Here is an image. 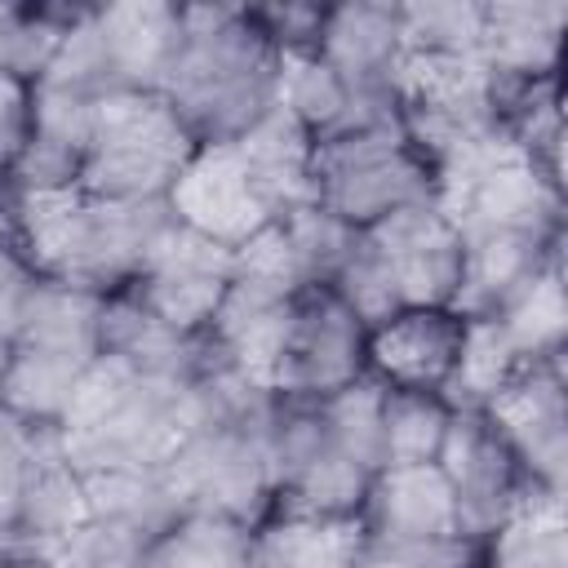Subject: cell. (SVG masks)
I'll use <instances>...</instances> for the list:
<instances>
[{
	"label": "cell",
	"mask_w": 568,
	"mask_h": 568,
	"mask_svg": "<svg viewBox=\"0 0 568 568\" xmlns=\"http://www.w3.org/2000/svg\"><path fill=\"white\" fill-rule=\"evenodd\" d=\"M178 49L160 98L195 142L240 138L275 98V58L262 22L244 9H178Z\"/></svg>",
	"instance_id": "1"
},
{
	"label": "cell",
	"mask_w": 568,
	"mask_h": 568,
	"mask_svg": "<svg viewBox=\"0 0 568 568\" xmlns=\"http://www.w3.org/2000/svg\"><path fill=\"white\" fill-rule=\"evenodd\" d=\"M195 146L160 93H106L93 106L80 191L98 200H164Z\"/></svg>",
	"instance_id": "2"
},
{
	"label": "cell",
	"mask_w": 568,
	"mask_h": 568,
	"mask_svg": "<svg viewBox=\"0 0 568 568\" xmlns=\"http://www.w3.org/2000/svg\"><path fill=\"white\" fill-rule=\"evenodd\" d=\"M315 204L351 226H368L404 204L430 200V164L408 146L399 124L324 133L311 146Z\"/></svg>",
	"instance_id": "3"
},
{
	"label": "cell",
	"mask_w": 568,
	"mask_h": 568,
	"mask_svg": "<svg viewBox=\"0 0 568 568\" xmlns=\"http://www.w3.org/2000/svg\"><path fill=\"white\" fill-rule=\"evenodd\" d=\"M355 253L377 271L399 311L448 306L462 275V240L453 222L430 204H404L359 226Z\"/></svg>",
	"instance_id": "4"
},
{
	"label": "cell",
	"mask_w": 568,
	"mask_h": 568,
	"mask_svg": "<svg viewBox=\"0 0 568 568\" xmlns=\"http://www.w3.org/2000/svg\"><path fill=\"white\" fill-rule=\"evenodd\" d=\"M435 466L453 484L462 537L493 532L510 515L519 493L532 484L515 462V453L506 448V439L493 430V422L470 408H453Z\"/></svg>",
	"instance_id": "5"
},
{
	"label": "cell",
	"mask_w": 568,
	"mask_h": 568,
	"mask_svg": "<svg viewBox=\"0 0 568 568\" xmlns=\"http://www.w3.org/2000/svg\"><path fill=\"white\" fill-rule=\"evenodd\" d=\"M164 200L182 226L226 248L244 244L253 231L275 222L235 142H200Z\"/></svg>",
	"instance_id": "6"
},
{
	"label": "cell",
	"mask_w": 568,
	"mask_h": 568,
	"mask_svg": "<svg viewBox=\"0 0 568 568\" xmlns=\"http://www.w3.org/2000/svg\"><path fill=\"white\" fill-rule=\"evenodd\" d=\"M364 337L368 328L351 315V306L328 284L302 288L293 302V333H288V351L275 377V395L324 399L342 390L346 382L359 377Z\"/></svg>",
	"instance_id": "7"
},
{
	"label": "cell",
	"mask_w": 568,
	"mask_h": 568,
	"mask_svg": "<svg viewBox=\"0 0 568 568\" xmlns=\"http://www.w3.org/2000/svg\"><path fill=\"white\" fill-rule=\"evenodd\" d=\"M528 479L564 488V351L524 364L484 408Z\"/></svg>",
	"instance_id": "8"
},
{
	"label": "cell",
	"mask_w": 568,
	"mask_h": 568,
	"mask_svg": "<svg viewBox=\"0 0 568 568\" xmlns=\"http://www.w3.org/2000/svg\"><path fill=\"white\" fill-rule=\"evenodd\" d=\"M373 377H382L390 390H435L448 382L457 346H462V320L448 306H422L399 311L386 324L368 328L364 337Z\"/></svg>",
	"instance_id": "9"
},
{
	"label": "cell",
	"mask_w": 568,
	"mask_h": 568,
	"mask_svg": "<svg viewBox=\"0 0 568 568\" xmlns=\"http://www.w3.org/2000/svg\"><path fill=\"white\" fill-rule=\"evenodd\" d=\"M368 537L382 541H444L462 537L453 484L435 462L426 466H382L368 484Z\"/></svg>",
	"instance_id": "10"
},
{
	"label": "cell",
	"mask_w": 568,
	"mask_h": 568,
	"mask_svg": "<svg viewBox=\"0 0 568 568\" xmlns=\"http://www.w3.org/2000/svg\"><path fill=\"white\" fill-rule=\"evenodd\" d=\"M106 67L115 80V93H155L173 49H178V9L169 4H106L93 9Z\"/></svg>",
	"instance_id": "11"
},
{
	"label": "cell",
	"mask_w": 568,
	"mask_h": 568,
	"mask_svg": "<svg viewBox=\"0 0 568 568\" xmlns=\"http://www.w3.org/2000/svg\"><path fill=\"white\" fill-rule=\"evenodd\" d=\"M315 49L346 80V89L390 84V67L399 58V9L395 4L324 9Z\"/></svg>",
	"instance_id": "12"
},
{
	"label": "cell",
	"mask_w": 568,
	"mask_h": 568,
	"mask_svg": "<svg viewBox=\"0 0 568 568\" xmlns=\"http://www.w3.org/2000/svg\"><path fill=\"white\" fill-rule=\"evenodd\" d=\"M564 4H484L479 62L497 80H541L555 75Z\"/></svg>",
	"instance_id": "13"
},
{
	"label": "cell",
	"mask_w": 568,
	"mask_h": 568,
	"mask_svg": "<svg viewBox=\"0 0 568 568\" xmlns=\"http://www.w3.org/2000/svg\"><path fill=\"white\" fill-rule=\"evenodd\" d=\"M368 528L359 515H284L262 537H253L257 568H355Z\"/></svg>",
	"instance_id": "14"
},
{
	"label": "cell",
	"mask_w": 568,
	"mask_h": 568,
	"mask_svg": "<svg viewBox=\"0 0 568 568\" xmlns=\"http://www.w3.org/2000/svg\"><path fill=\"white\" fill-rule=\"evenodd\" d=\"M102 306H106L102 293L40 275L13 346H44V351L93 359L98 355V333H102Z\"/></svg>",
	"instance_id": "15"
},
{
	"label": "cell",
	"mask_w": 568,
	"mask_h": 568,
	"mask_svg": "<svg viewBox=\"0 0 568 568\" xmlns=\"http://www.w3.org/2000/svg\"><path fill=\"white\" fill-rule=\"evenodd\" d=\"M493 568H568L564 488L528 484L510 515L493 528Z\"/></svg>",
	"instance_id": "16"
},
{
	"label": "cell",
	"mask_w": 568,
	"mask_h": 568,
	"mask_svg": "<svg viewBox=\"0 0 568 568\" xmlns=\"http://www.w3.org/2000/svg\"><path fill=\"white\" fill-rule=\"evenodd\" d=\"M84 364L89 359L62 355V351L13 346L4 382H0V408H9L13 417H22L31 426H58L67 404H71V390H75Z\"/></svg>",
	"instance_id": "17"
},
{
	"label": "cell",
	"mask_w": 568,
	"mask_h": 568,
	"mask_svg": "<svg viewBox=\"0 0 568 568\" xmlns=\"http://www.w3.org/2000/svg\"><path fill=\"white\" fill-rule=\"evenodd\" d=\"M493 320L501 324V333L510 337L515 355L524 364L559 355L564 351V271H559V248L493 311Z\"/></svg>",
	"instance_id": "18"
},
{
	"label": "cell",
	"mask_w": 568,
	"mask_h": 568,
	"mask_svg": "<svg viewBox=\"0 0 568 568\" xmlns=\"http://www.w3.org/2000/svg\"><path fill=\"white\" fill-rule=\"evenodd\" d=\"M346 102H351V89L320 58V49H280L271 106L288 111L311 138H324V133H333L342 124Z\"/></svg>",
	"instance_id": "19"
},
{
	"label": "cell",
	"mask_w": 568,
	"mask_h": 568,
	"mask_svg": "<svg viewBox=\"0 0 568 568\" xmlns=\"http://www.w3.org/2000/svg\"><path fill=\"white\" fill-rule=\"evenodd\" d=\"M519 368H524V359L515 355L510 337L501 333V324L493 315L462 320V346H457V359H453L448 382L439 386V399L448 408L479 413Z\"/></svg>",
	"instance_id": "20"
},
{
	"label": "cell",
	"mask_w": 568,
	"mask_h": 568,
	"mask_svg": "<svg viewBox=\"0 0 568 568\" xmlns=\"http://www.w3.org/2000/svg\"><path fill=\"white\" fill-rule=\"evenodd\" d=\"M382 404H386V382L373 373H359L355 382L320 399L328 444L373 475L382 470Z\"/></svg>",
	"instance_id": "21"
},
{
	"label": "cell",
	"mask_w": 568,
	"mask_h": 568,
	"mask_svg": "<svg viewBox=\"0 0 568 568\" xmlns=\"http://www.w3.org/2000/svg\"><path fill=\"white\" fill-rule=\"evenodd\" d=\"M453 408L435 390H390L382 404V466H426L439 457Z\"/></svg>",
	"instance_id": "22"
},
{
	"label": "cell",
	"mask_w": 568,
	"mask_h": 568,
	"mask_svg": "<svg viewBox=\"0 0 568 568\" xmlns=\"http://www.w3.org/2000/svg\"><path fill=\"white\" fill-rule=\"evenodd\" d=\"M484 4H404L399 49L408 53H475L479 58Z\"/></svg>",
	"instance_id": "23"
},
{
	"label": "cell",
	"mask_w": 568,
	"mask_h": 568,
	"mask_svg": "<svg viewBox=\"0 0 568 568\" xmlns=\"http://www.w3.org/2000/svg\"><path fill=\"white\" fill-rule=\"evenodd\" d=\"M36 284H40L36 266L13 244H0V337L9 346L18 342V328H22V315H27Z\"/></svg>",
	"instance_id": "24"
},
{
	"label": "cell",
	"mask_w": 568,
	"mask_h": 568,
	"mask_svg": "<svg viewBox=\"0 0 568 568\" xmlns=\"http://www.w3.org/2000/svg\"><path fill=\"white\" fill-rule=\"evenodd\" d=\"M31 138V84L0 75V173L13 169Z\"/></svg>",
	"instance_id": "25"
},
{
	"label": "cell",
	"mask_w": 568,
	"mask_h": 568,
	"mask_svg": "<svg viewBox=\"0 0 568 568\" xmlns=\"http://www.w3.org/2000/svg\"><path fill=\"white\" fill-rule=\"evenodd\" d=\"M13 22H18V9L0 4V75H9V36H13Z\"/></svg>",
	"instance_id": "26"
},
{
	"label": "cell",
	"mask_w": 568,
	"mask_h": 568,
	"mask_svg": "<svg viewBox=\"0 0 568 568\" xmlns=\"http://www.w3.org/2000/svg\"><path fill=\"white\" fill-rule=\"evenodd\" d=\"M0 568H49V559H36V555H4Z\"/></svg>",
	"instance_id": "27"
},
{
	"label": "cell",
	"mask_w": 568,
	"mask_h": 568,
	"mask_svg": "<svg viewBox=\"0 0 568 568\" xmlns=\"http://www.w3.org/2000/svg\"><path fill=\"white\" fill-rule=\"evenodd\" d=\"M9 351H13V346L0 337V382H4V368H9Z\"/></svg>",
	"instance_id": "28"
}]
</instances>
